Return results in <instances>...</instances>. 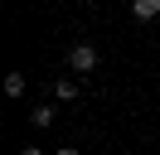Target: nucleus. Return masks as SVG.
<instances>
[{"label":"nucleus","mask_w":160,"mask_h":155,"mask_svg":"<svg viewBox=\"0 0 160 155\" xmlns=\"http://www.w3.org/2000/svg\"><path fill=\"white\" fill-rule=\"evenodd\" d=\"M5 92H10V97H24V73H10V78H5Z\"/></svg>","instance_id":"39448f33"},{"label":"nucleus","mask_w":160,"mask_h":155,"mask_svg":"<svg viewBox=\"0 0 160 155\" xmlns=\"http://www.w3.org/2000/svg\"><path fill=\"white\" fill-rule=\"evenodd\" d=\"M68 68L73 73H92V68H97V48L92 44H73L68 48Z\"/></svg>","instance_id":"f257e3e1"},{"label":"nucleus","mask_w":160,"mask_h":155,"mask_svg":"<svg viewBox=\"0 0 160 155\" xmlns=\"http://www.w3.org/2000/svg\"><path fill=\"white\" fill-rule=\"evenodd\" d=\"M20 155H44V150H39V145H24V150H20Z\"/></svg>","instance_id":"423d86ee"},{"label":"nucleus","mask_w":160,"mask_h":155,"mask_svg":"<svg viewBox=\"0 0 160 155\" xmlns=\"http://www.w3.org/2000/svg\"><path fill=\"white\" fill-rule=\"evenodd\" d=\"M131 15L136 19H155L160 15V0H131Z\"/></svg>","instance_id":"7ed1b4c3"},{"label":"nucleus","mask_w":160,"mask_h":155,"mask_svg":"<svg viewBox=\"0 0 160 155\" xmlns=\"http://www.w3.org/2000/svg\"><path fill=\"white\" fill-rule=\"evenodd\" d=\"M53 155H82V150H73V145H63V150H53Z\"/></svg>","instance_id":"0eeeda50"},{"label":"nucleus","mask_w":160,"mask_h":155,"mask_svg":"<svg viewBox=\"0 0 160 155\" xmlns=\"http://www.w3.org/2000/svg\"><path fill=\"white\" fill-rule=\"evenodd\" d=\"M29 121H34V126H53V107H34Z\"/></svg>","instance_id":"20e7f679"},{"label":"nucleus","mask_w":160,"mask_h":155,"mask_svg":"<svg viewBox=\"0 0 160 155\" xmlns=\"http://www.w3.org/2000/svg\"><path fill=\"white\" fill-rule=\"evenodd\" d=\"M53 97H58V102H78V82H73V78H58V82H53Z\"/></svg>","instance_id":"f03ea898"}]
</instances>
